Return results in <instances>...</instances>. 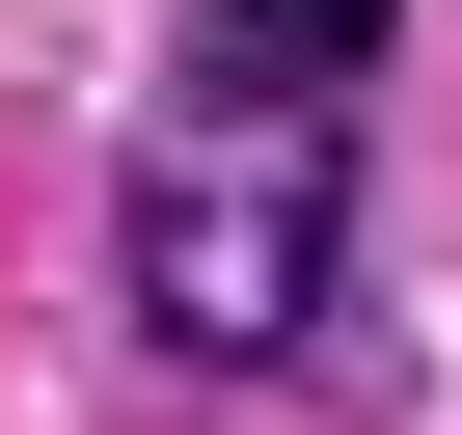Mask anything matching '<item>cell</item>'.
Masks as SVG:
<instances>
[{"label":"cell","mask_w":462,"mask_h":435,"mask_svg":"<svg viewBox=\"0 0 462 435\" xmlns=\"http://www.w3.org/2000/svg\"><path fill=\"white\" fill-rule=\"evenodd\" d=\"M109 273H136V327H163V354L273 381V354L354 300V190H327L300 136H163V163H136V218H109Z\"/></svg>","instance_id":"1"},{"label":"cell","mask_w":462,"mask_h":435,"mask_svg":"<svg viewBox=\"0 0 462 435\" xmlns=\"http://www.w3.org/2000/svg\"><path fill=\"white\" fill-rule=\"evenodd\" d=\"M245 55H381V0H217Z\"/></svg>","instance_id":"2"}]
</instances>
